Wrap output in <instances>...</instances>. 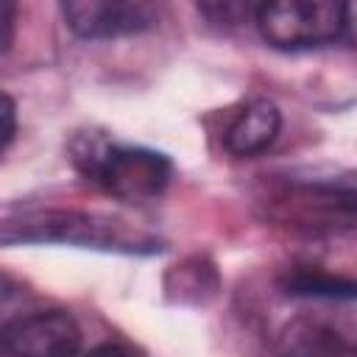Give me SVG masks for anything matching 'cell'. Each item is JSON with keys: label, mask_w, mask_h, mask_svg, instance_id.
<instances>
[{"label": "cell", "mask_w": 357, "mask_h": 357, "mask_svg": "<svg viewBox=\"0 0 357 357\" xmlns=\"http://www.w3.org/2000/svg\"><path fill=\"white\" fill-rule=\"evenodd\" d=\"M67 28L81 39H117L156 28L159 8L139 0H70L61 3Z\"/></svg>", "instance_id": "5"}, {"label": "cell", "mask_w": 357, "mask_h": 357, "mask_svg": "<svg viewBox=\"0 0 357 357\" xmlns=\"http://www.w3.org/2000/svg\"><path fill=\"white\" fill-rule=\"evenodd\" d=\"M276 357H354V349L335 326L315 318H296L282 326Z\"/></svg>", "instance_id": "7"}, {"label": "cell", "mask_w": 357, "mask_h": 357, "mask_svg": "<svg viewBox=\"0 0 357 357\" xmlns=\"http://www.w3.org/2000/svg\"><path fill=\"white\" fill-rule=\"evenodd\" d=\"M81 329L64 310L17 315L0 326V357H78Z\"/></svg>", "instance_id": "4"}, {"label": "cell", "mask_w": 357, "mask_h": 357, "mask_svg": "<svg viewBox=\"0 0 357 357\" xmlns=\"http://www.w3.org/2000/svg\"><path fill=\"white\" fill-rule=\"evenodd\" d=\"M14 28H17V6L0 0V53H6L11 47Z\"/></svg>", "instance_id": "10"}, {"label": "cell", "mask_w": 357, "mask_h": 357, "mask_svg": "<svg viewBox=\"0 0 357 357\" xmlns=\"http://www.w3.org/2000/svg\"><path fill=\"white\" fill-rule=\"evenodd\" d=\"M84 173L128 204H145L165 192L170 181V159L151 148L137 145H100L81 156Z\"/></svg>", "instance_id": "3"}, {"label": "cell", "mask_w": 357, "mask_h": 357, "mask_svg": "<svg viewBox=\"0 0 357 357\" xmlns=\"http://www.w3.org/2000/svg\"><path fill=\"white\" fill-rule=\"evenodd\" d=\"M11 296H14V284H11L8 279H3V276H0V310L6 307V301H8Z\"/></svg>", "instance_id": "12"}, {"label": "cell", "mask_w": 357, "mask_h": 357, "mask_svg": "<svg viewBox=\"0 0 357 357\" xmlns=\"http://www.w3.org/2000/svg\"><path fill=\"white\" fill-rule=\"evenodd\" d=\"M84 357H137V354L126 346H117V343H100V346L89 349Z\"/></svg>", "instance_id": "11"}, {"label": "cell", "mask_w": 357, "mask_h": 357, "mask_svg": "<svg viewBox=\"0 0 357 357\" xmlns=\"http://www.w3.org/2000/svg\"><path fill=\"white\" fill-rule=\"evenodd\" d=\"M349 3L279 0L257 6V28L276 50H310L337 42L349 31Z\"/></svg>", "instance_id": "2"}, {"label": "cell", "mask_w": 357, "mask_h": 357, "mask_svg": "<svg viewBox=\"0 0 357 357\" xmlns=\"http://www.w3.org/2000/svg\"><path fill=\"white\" fill-rule=\"evenodd\" d=\"M75 245L114 254H153L159 240L120 218L78 209H28L0 220V245Z\"/></svg>", "instance_id": "1"}, {"label": "cell", "mask_w": 357, "mask_h": 357, "mask_svg": "<svg viewBox=\"0 0 357 357\" xmlns=\"http://www.w3.org/2000/svg\"><path fill=\"white\" fill-rule=\"evenodd\" d=\"M282 128V114L271 100H251L245 103L229 128L223 131V148L231 156H257L273 145Z\"/></svg>", "instance_id": "6"}, {"label": "cell", "mask_w": 357, "mask_h": 357, "mask_svg": "<svg viewBox=\"0 0 357 357\" xmlns=\"http://www.w3.org/2000/svg\"><path fill=\"white\" fill-rule=\"evenodd\" d=\"M282 290L287 296H301V298H351L354 282L312 268H296L282 279Z\"/></svg>", "instance_id": "8"}, {"label": "cell", "mask_w": 357, "mask_h": 357, "mask_svg": "<svg viewBox=\"0 0 357 357\" xmlns=\"http://www.w3.org/2000/svg\"><path fill=\"white\" fill-rule=\"evenodd\" d=\"M14 131H17V106L6 92H0V153L11 145Z\"/></svg>", "instance_id": "9"}]
</instances>
